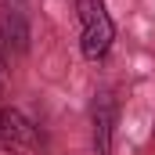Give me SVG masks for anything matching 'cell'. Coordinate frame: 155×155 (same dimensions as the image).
<instances>
[{
	"label": "cell",
	"mask_w": 155,
	"mask_h": 155,
	"mask_svg": "<svg viewBox=\"0 0 155 155\" xmlns=\"http://www.w3.org/2000/svg\"><path fill=\"white\" fill-rule=\"evenodd\" d=\"M36 144V126L18 108H0V148L7 155H25Z\"/></svg>",
	"instance_id": "obj_2"
},
{
	"label": "cell",
	"mask_w": 155,
	"mask_h": 155,
	"mask_svg": "<svg viewBox=\"0 0 155 155\" xmlns=\"http://www.w3.org/2000/svg\"><path fill=\"white\" fill-rule=\"evenodd\" d=\"M76 15H79V47L87 61H101L116 40V25L112 15L105 7V0H76Z\"/></svg>",
	"instance_id": "obj_1"
},
{
	"label": "cell",
	"mask_w": 155,
	"mask_h": 155,
	"mask_svg": "<svg viewBox=\"0 0 155 155\" xmlns=\"http://www.w3.org/2000/svg\"><path fill=\"white\" fill-rule=\"evenodd\" d=\"M90 144H94V155H112V144H116V97L112 94H97L90 108Z\"/></svg>",
	"instance_id": "obj_3"
},
{
	"label": "cell",
	"mask_w": 155,
	"mask_h": 155,
	"mask_svg": "<svg viewBox=\"0 0 155 155\" xmlns=\"http://www.w3.org/2000/svg\"><path fill=\"white\" fill-rule=\"evenodd\" d=\"M4 43L15 54H25V47H29V22H25V11L18 0L4 7Z\"/></svg>",
	"instance_id": "obj_4"
}]
</instances>
